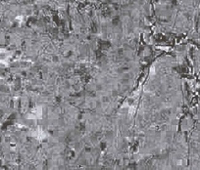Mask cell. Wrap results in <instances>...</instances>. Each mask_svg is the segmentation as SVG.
<instances>
[{
    "label": "cell",
    "mask_w": 200,
    "mask_h": 170,
    "mask_svg": "<svg viewBox=\"0 0 200 170\" xmlns=\"http://www.w3.org/2000/svg\"><path fill=\"white\" fill-rule=\"evenodd\" d=\"M42 115H43L42 107L38 106V107H35L34 109L30 111V112L28 115V118L29 119H39V118L42 117Z\"/></svg>",
    "instance_id": "obj_1"
},
{
    "label": "cell",
    "mask_w": 200,
    "mask_h": 170,
    "mask_svg": "<svg viewBox=\"0 0 200 170\" xmlns=\"http://www.w3.org/2000/svg\"><path fill=\"white\" fill-rule=\"evenodd\" d=\"M12 57V52L6 50V49H2L0 48V63L3 65H8L10 58Z\"/></svg>",
    "instance_id": "obj_2"
},
{
    "label": "cell",
    "mask_w": 200,
    "mask_h": 170,
    "mask_svg": "<svg viewBox=\"0 0 200 170\" xmlns=\"http://www.w3.org/2000/svg\"><path fill=\"white\" fill-rule=\"evenodd\" d=\"M46 133L41 129V128H38V129L35 131V132H33V137H35L37 139L38 141H42L43 139H45L46 138Z\"/></svg>",
    "instance_id": "obj_3"
}]
</instances>
